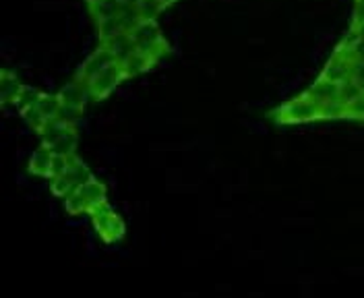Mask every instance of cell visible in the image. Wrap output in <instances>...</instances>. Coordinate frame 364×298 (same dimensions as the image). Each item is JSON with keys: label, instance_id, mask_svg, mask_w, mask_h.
Masks as SVG:
<instances>
[{"label": "cell", "instance_id": "6da1fadb", "mask_svg": "<svg viewBox=\"0 0 364 298\" xmlns=\"http://www.w3.org/2000/svg\"><path fill=\"white\" fill-rule=\"evenodd\" d=\"M354 50H356V56H358V58H364V36H360V40L356 42Z\"/></svg>", "mask_w": 364, "mask_h": 298}]
</instances>
